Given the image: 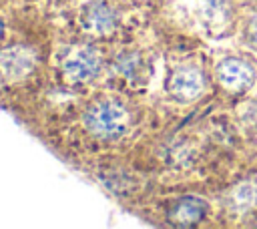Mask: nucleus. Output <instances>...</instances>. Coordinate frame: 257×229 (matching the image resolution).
<instances>
[{
	"mask_svg": "<svg viewBox=\"0 0 257 229\" xmlns=\"http://www.w3.org/2000/svg\"><path fill=\"white\" fill-rule=\"evenodd\" d=\"M86 129L100 139H118L128 131L131 114L118 100H100L84 112Z\"/></svg>",
	"mask_w": 257,
	"mask_h": 229,
	"instance_id": "obj_1",
	"label": "nucleus"
},
{
	"mask_svg": "<svg viewBox=\"0 0 257 229\" xmlns=\"http://www.w3.org/2000/svg\"><path fill=\"white\" fill-rule=\"evenodd\" d=\"M62 70L70 82H88L100 70V56L94 48H88V46L74 48L66 56Z\"/></svg>",
	"mask_w": 257,
	"mask_h": 229,
	"instance_id": "obj_2",
	"label": "nucleus"
},
{
	"mask_svg": "<svg viewBox=\"0 0 257 229\" xmlns=\"http://www.w3.org/2000/svg\"><path fill=\"white\" fill-rule=\"evenodd\" d=\"M205 203L197 197H183L173 203L169 211V221L179 227H191L197 225L205 217Z\"/></svg>",
	"mask_w": 257,
	"mask_h": 229,
	"instance_id": "obj_7",
	"label": "nucleus"
},
{
	"mask_svg": "<svg viewBox=\"0 0 257 229\" xmlns=\"http://www.w3.org/2000/svg\"><path fill=\"white\" fill-rule=\"evenodd\" d=\"M2 32H4V26H2V20H0V38H2Z\"/></svg>",
	"mask_w": 257,
	"mask_h": 229,
	"instance_id": "obj_12",
	"label": "nucleus"
},
{
	"mask_svg": "<svg viewBox=\"0 0 257 229\" xmlns=\"http://www.w3.org/2000/svg\"><path fill=\"white\" fill-rule=\"evenodd\" d=\"M231 201L237 209H249L257 205V183L255 181H243L231 191Z\"/></svg>",
	"mask_w": 257,
	"mask_h": 229,
	"instance_id": "obj_8",
	"label": "nucleus"
},
{
	"mask_svg": "<svg viewBox=\"0 0 257 229\" xmlns=\"http://www.w3.org/2000/svg\"><path fill=\"white\" fill-rule=\"evenodd\" d=\"M203 16L209 24H223L227 18V8L221 0H207L203 6Z\"/></svg>",
	"mask_w": 257,
	"mask_h": 229,
	"instance_id": "obj_10",
	"label": "nucleus"
},
{
	"mask_svg": "<svg viewBox=\"0 0 257 229\" xmlns=\"http://www.w3.org/2000/svg\"><path fill=\"white\" fill-rule=\"evenodd\" d=\"M247 38L251 40V44L253 46H257V16L249 22V26H247Z\"/></svg>",
	"mask_w": 257,
	"mask_h": 229,
	"instance_id": "obj_11",
	"label": "nucleus"
},
{
	"mask_svg": "<svg viewBox=\"0 0 257 229\" xmlns=\"http://www.w3.org/2000/svg\"><path fill=\"white\" fill-rule=\"evenodd\" d=\"M116 70L126 80H137L143 74V58L137 52H126L116 58Z\"/></svg>",
	"mask_w": 257,
	"mask_h": 229,
	"instance_id": "obj_9",
	"label": "nucleus"
},
{
	"mask_svg": "<svg viewBox=\"0 0 257 229\" xmlns=\"http://www.w3.org/2000/svg\"><path fill=\"white\" fill-rule=\"evenodd\" d=\"M217 78L227 90L241 92L253 84L255 74L247 62H243L239 58H225L217 64Z\"/></svg>",
	"mask_w": 257,
	"mask_h": 229,
	"instance_id": "obj_3",
	"label": "nucleus"
},
{
	"mask_svg": "<svg viewBox=\"0 0 257 229\" xmlns=\"http://www.w3.org/2000/svg\"><path fill=\"white\" fill-rule=\"evenodd\" d=\"M205 88V80L203 74L197 68H179L171 80H169V90L181 98V100H193L197 98Z\"/></svg>",
	"mask_w": 257,
	"mask_h": 229,
	"instance_id": "obj_6",
	"label": "nucleus"
},
{
	"mask_svg": "<svg viewBox=\"0 0 257 229\" xmlns=\"http://www.w3.org/2000/svg\"><path fill=\"white\" fill-rule=\"evenodd\" d=\"M36 56L32 48L26 46H10L0 52V72L4 78L16 80L24 78L34 68Z\"/></svg>",
	"mask_w": 257,
	"mask_h": 229,
	"instance_id": "obj_4",
	"label": "nucleus"
},
{
	"mask_svg": "<svg viewBox=\"0 0 257 229\" xmlns=\"http://www.w3.org/2000/svg\"><path fill=\"white\" fill-rule=\"evenodd\" d=\"M114 24H116L114 10L102 0H92L82 8L84 30H88L92 34H108V32H112Z\"/></svg>",
	"mask_w": 257,
	"mask_h": 229,
	"instance_id": "obj_5",
	"label": "nucleus"
}]
</instances>
